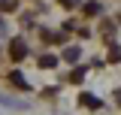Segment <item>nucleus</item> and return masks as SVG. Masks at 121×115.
Segmentation results:
<instances>
[{
	"label": "nucleus",
	"mask_w": 121,
	"mask_h": 115,
	"mask_svg": "<svg viewBox=\"0 0 121 115\" xmlns=\"http://www.w3.org/2000/svg\"><path fill=\"white\" fill-rule=\"evenodd\" d=\"M0 103H6V109H27V103H24V100L9 97V94H0Z\"/></svg>",
	"instance_id": "obj_2"
},
{
	"label": "nucleus",
	"mask_w": 121,
	"mask_h": 115,
	"mask_svg": "<svg viewBox=\"0 0 121 115\" xmlns=\"http://www.w3.org/2000/svg\"><path fill=\"white\" fill-rule=\"evenodd\" d=\"M85 12H88V15H97V12H100V3H85Z\"/></svg>",
	"instance_id": "obj_6"
},
{
	"label": "nucleus",
	"mask_w": 121,
	"mask_h": 115,
	"mask_svg": "<svg viewBox=\"0 0 121 115\" xmlns=\"http://www.w3.org/2000/svg\"><path fill=\"white\" fill-rule=\"evenodd\" d=\"M82 106H88V109H100V100H97V97H91V94H82Z\"/></svg>",
	"instance_id": "obj_3"
},
{
	"label": "nucleus",
	"mask_w": 121,
	"mask_h": 115,
	"mask_svg": "<svg viewBox=\"0 0 121 115\" xmlns=\"http://www.w3.org/2000/svg\"><path fill=\"white\" fill-rule=\"evenodd\" d=\"M9 55H12L15 61H21V58L27 55V45H24V40H21V36H15V40H12V45H9Z\"/></svg>",
	"instance_id": "obj_1"
},
{
	"label": "nucleus",
	"mask_w": 121,
	"mask_h": 115,
	"mask_svg": "<svg viewBox=\"0 0 121 115\" xmlns=\"http://www.w3.org/2000/svg\"><path fill=\"white\" fill-rule=\"evenodd\" d=\"M60 6H67V9H70V6H79V0H60Z\"/></svg>",
	"instance_id": "obj_8"
},
{
	"label": "nucleus",
	"mask_w": 121,
	"mask_h": 115,
	"mask_svg": "<svg viewBox=\"0 0 121 115\" xmlns=\"http://www.w3.org/2000/svg\"><path fill=\"white\" fill-rule=\"evenodd\" d=\"M9 82H12L15 88H27V82H24V76H21V73H12V76H9Z\"/></svg>",
	"instance_id": "obj_4"
},
{
	"label": "nucleus",
	"mask_w": 121,
	"mask_h": 115,
	"mask_svg": "<svg viewBox=\"0 0 121 115\" xmlns=\"http://www.w3.org/2000/svg\"><path fill=\"white\" fill-rule=\"evenodd\" d=\"M64 58H67L70 64H73V61H79V49H67V55H64Z\"/></svg>",
	"instance_id": "obj_7"
},
{
	"label": "nucleus",
	"mask_w": 121,
	"mask_h": 115,
	"mask_svg": "<svg viewBox=\"0 0 121 115\" xmlns=\"http://www.w3.org/2000/svg\"><path fill=\"white\" fill-rule=\"evenodd\" d=\"M55 64H58V61H55V58H52V55H45V58H39V67H45V70H52Z\"/></svg>",
	"instance_id": "obj_5"
}]
</instances>
